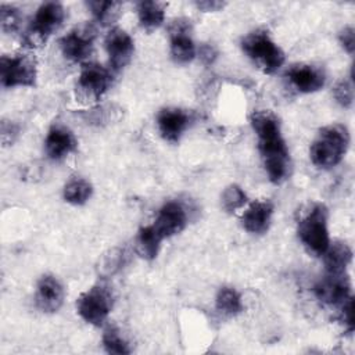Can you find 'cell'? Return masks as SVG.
Listing matches in <instances>:
<instances>
[{"label": "cell", "instance_id": "1", "mask_svg": "<svg viewBox=\"0 0 355 355\" xmlns=\"http://www.w3.org/2000/svg\"><path fill=\"white\" fill-rule=\"evenodd\" d=\"M251 125L258 136V148L269 180L275 184L283 183L290 176L291 159L279 118L269 110L255 111L251 115Z\"/></svg>", "mask_w": 355, "mask_h": 355}, {"label": "cell", "instance_id": "2", "mask_svg": "<svg viewBox=\"0 0 355 355\" xmlns=\"http://www.w3.org/2000/svg\"><path fill=\"white\" fill-rule=\"evenodd\" d=\"M349 132L341 123H331L322 128L311 144V161L318 168L329 169L336 166L347 153Z\"/></svg>", "mask_w": 355, "mask_h": 355}, {"label": "cell", "instance_id": "3", "mask_svg": "<svg viewBox=\"0 0 355 355\" xmlns=\"http://www.w3.org/2000/svg\"><path fill=\"white\" fill-rule=\"evenodd\" d=\"M241 49L265 73H275L284 62L283 50L275 43L266 29H255L241 39Z\"/></svg>", "mask_w": 355, "mask_h": 355}, {"label": "cell", "instance_id": "4", "mask_svg": "<svg viewBox=\"0 0 355 355\" xmlns=\"http://www.w3.org/2000/svg\"><path fill=\"white\" fill-rule=\"evenodd\" d=\"M327 219L326 205L315 204L298 222V237L306 250L315 255H323L330 244Z\"/></svg>", "mask_w": 355, "mask_h": 355}, {"label": "cell", "instance_id": "5", "mask_svg": "<svg viewBox=\"0 0 355 355\" xmlns=\"http://www.w3.org/2000/svg\"><path fill=\"white\" fill-rule=\"evenodd\" d=\"M64 19H65V10L62 4L57 1L43 3L37 8L35 17L32 18L25 32V36H24L25 46L31 49L43 46L47 42V39L55 31H58Z\"/></svg>", "mask_w": 355, "mask_h": 355}, {"label": "cell", "instance_id": "6", "mask_svg": "<svg viewBox=\"0 0 355 355\" xmlns=\"http://www.w3.org/2000/svg\"><path fill=\"white\" fill-rule=\"evenodd\" d=\"M114 305V295L108 286L97 283L76 300V311L79 316L89 324L101 326Z\"/></svg>", "mask_w": 355, "mask_h": 355}, {"label": "cell", "instance_id": "7", "mask_svg": "<svg viewBox=\"0 0 355 355\" xmlns=\"http://www.w3.org/2000/svg\"><path fill=\"white\" fill-rule=\"evenodd\" d=\"M112 83L111 72L96 62H86L76 82V97L85 103L98 101L110 89Z\"/></svg>", "mask_w": 355, "mask_h": 355}, {"label": "cell", "instance_id": "8", "mask_svg": "<svg viewBox=\"0 0 355 355\" xmlns=\"http://www.w3.org/2000/svg\"><path fill=\"white\" fill-rule=\"evenodd\" d=\"M37 78L36 61L29 54L3 55L0 60V80L4 87L35 86Z\"/></svg>", "mask_w": 355, "mask_h": 355}, {"label": "cell", "instance_id": "9", "mask_svg": "<svg viewBox=\"0 0 355 355\" xmlns=\"http://www.w3.org/2000/svg\"><path fill=\"white\" fill-rule=\"evenodd\" d=\"M96 29L90 24L76 26L60 39V49L64 57L73 62H82L93 51Z\"/></svg>", "mask_w": 355, "mask_h": 355}, {"label": "cell", "instance_id": "10", "mask_svg": "<svg viewBox=\"0 0 355 355\" xmlns=\"http://www.w3.org/2000/svg\"><path fill=\"white\" fill-rule=\"evenodd\" d=\"M171 55L178 64H187L196 57V44L191 37V24L187 18H176L169 25Z\"/></svg>", "mask_w": 355, "mask_h": 355}, {"label": "cell", "instance_id": "11", "mask_svg": "<svg viewBox=\"0 0 355 355\" xmlns=\"http://www.w3.org/2000/svg\"><path fill=\"white\" fill-rule=\"evenodd\" d=\"M313 293L323 304L343 305L351 297V282L345 273H327L313 287Z\"/></svg>", "mask_w": 355, "mask_h": 355}, {"label": "cell", "instance_id": "12", "mask_svg": "<svg viewBox=\"0 0 355 355\" xmlns=\"http://www.w3.org/2000/svg\"><path fill=\"white\" fill-rule=\"evenodd\" d=\"M104 43L110 64L114 71H121L130 62L135 53V43L126 31L121 28H112L107 33Z\"/></svg>", "mask_w": 355, "mask_h": 355}, {"label": "cell", "instance_id": "13", "mask_svg": "<svg viewBox=\"0 0 355 355\" xmlns=\"http://www.w3.org/2000/svg\"><path fill=\"white\" fill-rule=\"evenodd\" d=\"M187 223V214L184 207L178 201L165 202L153 223L155 232L161 236L162 240L169 239L180 233Z\"/></svg>", "mask_w": 355, "mask_h": 355}, {"label": "cell", "instance_id": "14", "mask_svg": "<svg viewBox=\"0 0 355 355\" xmlns=\"http://www.w3.org/2000/svg\"><path fill=\"white\" fill-rule=\"evenodd\" d=\"M65 291L61 282L53 275H43L36 284L35 302L44 313L57 312L64 302Z\"/></svg>", "mask_w": 355, "mask_h": 355}, {"label": "cell", "instance_id": "15", "mask_svg": "<svg viewBox=\"0 0 355 355\" xmlns=\"http://www.w3.org/2000/svg\"><path fill=\"white\" fill-rule=\"evenodd\" d=\"M286 78L301 93H315L324 86L326 75L320 67L312 64H295L288 68Z\"/></svg>", "mask_w": 355, "mask_h": 355}, {"label": "cell", "instance_id": "16", "mask_svg": "<svg viewBox=\"0 0 355 355\" xmlns=\"http://www.w3.org/2000/svg\"><path fill=\"white\" fill-rule=\"evenodd\" d=\"M190 115L180 108H164L157 115L158 130L164 140L178 143L184 130L189 128Z\"/></svg>", "mask_w": 355, "mask_h": 355}, {"label": "cell", "instance_id": "17", "mask_svg": "<svg viewBox=\"0 0 355 355\" xmlns=\"http://www.w3.org/2000/svg\"><path fill=\"white\" fill-rule=\"evenodd\" d=\"M76 148L75 135L64 125L54 123L44 140V150L50 159L61 161Z\"/></svg>", "mask_w": 355, "mask_h": 355}, {"label": "cell", "instance_id": "18", "mask_svg": "<svg viewBox=\"0 0 355 355\" xmlns=\"http://www.w3.org/2000/svg\"><path fill=\"white\" fill-rule=\"evenodd\" d=\"M273 215V204L268 200L254 201L243 214L241 222L247 232L262 234L269 229Z\"/></svg>", "mask_w": 355, "mask_h": 355}, {"label": "cell", "instance_id": "19", "mask_svg": "<svg viewBox=\"0 0 355 355\" xmlns=\"http://www.w3.org/2000/svg\"><path fill=\"white\" fill-rule=\"evenodd\" d=\"M166 3L162 1H154V0H146L137 3V18L140 26L151 32L157 28H159L165 19V8Z\"/></svg>", "mask_w": 355, "mask_h": 355}, {"label": "cell", "instance_id": "20", "mask_svg": "<svg viewBox=\"0 0 355 355\" xmlns=\"http://www.w3.org/2000/svg\"><path fill=\"white\" fill-rule=\"evenodd\" d=\"M323 257L327 273H345L352 261V250L343 241H334L329 244Z\"/></svg>", "mask_w": 355, "mask_h": 355}, {"label": "cell", "instance_id": "21", "mask_svg": "<svg viewBox=\"0 0 355 355\" xmlns=\"http://www.w3.org/2000/svg\"><path fill=\"white\" fill-rule=\"evenodd\" d=\"M161 236L155 232L153 225L144 226L139 230L136 245L139 254L146 259H154L158 255L159 247H161Z\"/></svg>", "mask_w": 355, "mask_h": 355}, {"label": "cell", "instance_id": "22", "mask_svg": "<svg viewBox=\"0 0 355 355\" xmlns=\"http://www.w3.org/2000/svg\"><path fill=\"white\" fill-rule=\"evenodd\" d=\"M92 184L83 178H72L64 186V198L67 202L73 205L85 204L92 197Z\"/></svg>", "mask_w": 355, "mask_h": 355}, {"label": "cell", "instance_id": "23", "mask_svg": "<svg viewBox=\"0 0 355 355\" xmlns=\"http://www.w3.org/2000/svg\"><path fill=\"white\" fill-rule=\"evenodd\" d=\"M86 6L90 8L96 21L101 25H111L121 14L122 4L119 1H87Z\"/></svg>", "mask_w": 355, "mask_h": 355}, {"label": "cell", "instance_id": "24", "mask_svg": "<svg viewBox=\"0 0 355 355\" xmlns=\"http://www.w3.org/2000/svg\"><path fill=\"white\" fill-rule=\"evenodd\" d=\"M216 309L225 316H234L243 311L240 294L232 287H222L216 294Z\"/></svg>", "mask_w": 355, "mask_h": 355}, {"label": "cell", "instance_id": "25", "mask_svg": "<svg viewBox=\"0 0 355 355\" xmlns=\"http://www.w3.org/2000/svg\"><path fill=\"white\" fill-rule=\"evenodd\" d=\"M103 347L108 354H115V355H126L130 354L132 349L129 347V343L122 337L121 331L114 327L110 326L104 330L103 333Z\"/></svg>", "mask_w": 355, "mask_h": 355}, {"label": "cell", "instance_id": "26", "mask_svg": "<svg viewBox=\"0 0 355 355\" xmlns=\"http://www.w3.org/2000/svg\"><path fill=\"white\" fill-rule=\"evenodd\" d=\"M245 202H247V196L240 186L230 184L225 189L222 194V207L226 212L232 214L240 209Z\"/></svg>", "mask_w": 355, "mask_h": 355}, {"label": "cell", "instance_id": "27", "mask_svg": "<svg viewBox=\"0 0 355 355\" xmlns=\"http://www.w3.org/2000/svg\"><path fill=\"white\" fill-rule=\"evenodd\" d=\"M21 12L17 7L10 4H1L0 7V24L1 31L6 33L15 32L21 25Z\"/></svg>", "mask_w": 355, "mask_h": 355}, {"label": "cell", "instance_id": "28", "mask_svg": "<svg viewBox=\"0 0 355 355\" xmlns=\"http://www.w3.org/2000/svg\"><path fill=\"white\" fill-rule=\"evenodd\" d=\"M333 94L336 101L344 107L349 108L354 101V89H352V82L348 79H341L337 82V85L333 89Z\"/></svg>", "mask_w": 355, "mask_h": 355}, {"label": "cell", "instance_id": "29", "mask_svg": "<svg viewBox=\"0 0 355 355\" xmlns=\"http://www.w3.org/2000/svg\"><path fill=\"white\" fill-rule=\"evenodd\" d=\"M123 262V255L121 251L118 250H112L110 252V255H105L104 261H103V270L107 273V275H112L114 272H116L121 266V263Z\"/></svg>", "mask_w": 355, "mask_h": 355}, {"label": "cell", "instance_id": "30", "mask_svg": "<svg viewBox=\"0 0 355 355\" xmlns=\"http://www.w3.org/2000/svg\"><path fill=\"white\" fill-rule=\"evenodd\" d=\"M338 40L343 46V49L348 53V54H354V50H355V31H354V26L352 25H348L345 26L340 35H338Z\"/></svg>", "mask_w": 355, "mask_h": 355}, {"label": "cell", "instance_id": "31", "mask_svg": "<svg viewBox=\"0 0 355 355\" xmlns=\"http://www.w3.org/2000/svg\"><path fill=\"white\" fill-rule=\"evenodd\" d=\"M18 126L11 121H3L1 122V143L3 146H10L15 141L18 136Z\"/></svg>", "mask_w": 355, "mask_h": 355}, {"label": "cell", "instance_id": "32", "mask_svg": "<svg viewBox=\"0 0 355 355\" xmlns=\"http://www.w3.org/2000/svg\"><path fill=\"white\" fill-rule=\"evenodd\" d=\"M343 311H341V322L344 323V327L348 331L354 330V300L349 297L347 301L343 302Z\"/></svg>", "mask_w": 355, "mask_h": 355}, {"label": "cell", "instance_id": "33", "mask_svg": "<svg viewBox=\"0 0 355 355\" xmlns=\"http://www.w3.org/2000/svg\"><path fill=\"white\" fill-rule=\"evenodd\" d=\"M196 7L201 11H205V12H211V11H219L222 10L226 3L225 1H216V0H204V1H196L194 3Z\"/></svg>", "mask_w": 355, "mask_h": 355}, {"label": "cell", "instance_id": "34", "mask_svg": "<svg viewBox=\"0 0 355 355\" xmlns=\"http://www.w3.org/2000/svg\"><path fill=\"white\" fill-rule=\"evenodd\" d=\"M216 55H218V53H216V50H215L214 46H211V44H202V46L200 47V58L202 60L204 64H212V62L215 61Z\"/></svg>", "mask_w": 355, "mask_h": 355}]
</instances>
